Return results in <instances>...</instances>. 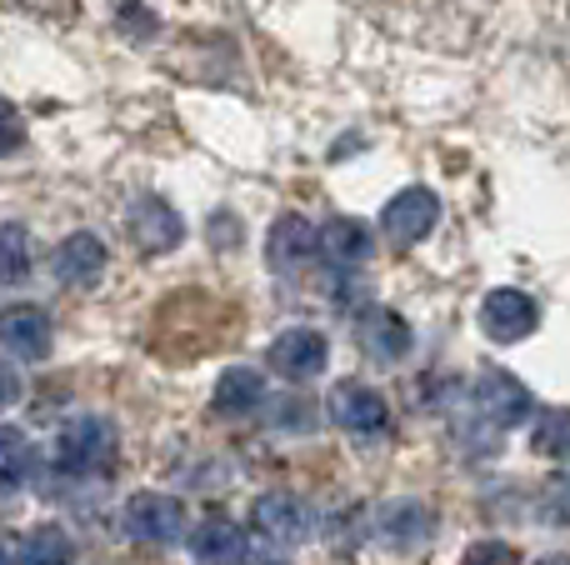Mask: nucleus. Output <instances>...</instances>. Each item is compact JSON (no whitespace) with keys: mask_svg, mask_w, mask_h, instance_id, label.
Segmentation results:
<instances>
[{"mask_svg":"<svg viewBox=\"0 0 570 565\" xmlns=\"http://www.w3.org/2000/svg\"><path fill=\"white\" fill-rule=\"evenodd\" d=\"M475 416L491 430H515L531 420V390L525 380H515L511 370H481L475 380Z\"/></svg>","mask_w":570,"mask_h":565,"instance_id":"obj_7","label":"nucleus"},{"mask_svg":"<svg viewBox=\"0 0 570 565\" xmlns=\"http://www.w3.org/2000/svg\"><path fill=\"white\" fill-rule=\"evenodd\" d=\"M130 236H136L140 250L166 256V250H176L180 240H186V220H180L160 196H146V200L130 206Z\"/></svg>","mask_w":570,"mask_h":565,"instance_id":"obj_12","label":"nucleus"},{"mask_svg":"<svg viewBox=\"0 0 570 565\" xmlns=\"http://www.w3.org/2000/svg\"><path fill=\"white\" fill-rule=\"evenodd\" d=\"M56 346V326L40 306H6L0 310V350L20 360H46Z\"/></svg>","mask_w":570,"mask_h":565,"instance_id":"obj_11","label":"nucleus"},{"mask_svg":"<svg viewBox=\"0 0 570 565\" xmlns=\"http://www.w3.org/2000/svg\"><path fill=\"white\" fill-rule=\"evenodd\" d=\"M30 276V230L0 220V286H20Z\"/></svg>","mask_w":570,"mask_h":565,"instance_id":"obj_20","label":"nucleus"},{"mask_svg":"<svg viewBox=\"0 0 570 565\" xmlns=\"http://www.w3.org/2000/svg\"><path fill=\"white\" fill-rule=\"evenodd\" d=\"M315 250H321V230H311L305 216H281L276 226L266 230V266L285 280L301 276V270L311 266Z\"/></svg>","mask_w":570,"mask_h":565,"instance_id":"obj_10","label":"nucleus"},{"mask_svg":"<svg viewBox=\"0 0 570 565\" xmlns=\"http://www.w3.org/2000/svg\"><path fill=\"white\" fill-rule=\"evenodd\" d=\"M325 416L335 420V430H345V436H381L385 426H391V406L381 400V390L361 386V380H341V386L331 390V400H325Z\"/></svg>","mask_w":570,"mask_h":565,"instance_id":"obj_6","label":"nucleus"},{"mask_svg":"<svg viewBox=\"0 0 570 565\" xmlns=\"http://www.w3.org/2000/svg\"><path fill=\"white\" fill-rule=\"evenodd\" d=\"M0 565H20V536L0 531Z\"/></svg>","mask_w":570,"mask_h":565,"instance_id":"obj_26","label":"nucleus"},{"mask_svg":"<svg viewBox=\"0 0 570 565\" xmlns=\"http://www.w3.org/2000/svg\"><path fill=\"white\" fill-rule=\"evenodd\" d=\"M76 546L60 526H36L30 536H20V565H70Z\"/></svg>","mask_w":570,"mask_h":565,"instance_id":"obj_19","label":"nucleus"},{"mask_svg":"<svg viewBox=\"0 0 570 565\" xmlns=\"http://www.w3.org/2000/svg\"><path fill=\"white\" fill-rule=\"evenodd\" d=\"M56 280L60 286H76V290H86V286H96L100 280V270H106V246H100V236H90V230H76V236H66L56 246Z\"/></svg>","mask_w":570,"mask_h":565,"instance_id":"obj_14","label":"nucleus"},{"mask_svg":"<svg viewBox=\"0 0 570 565\" xmlns=\"http://www.w3.org/2000/svg\"><path fill=\"white\" fill-rule=\"evenodd\" d=\"M435 220H441V200H435V190L405 186L401 196L385 200V210H381V236L391 240L395 250H405V246H421V240L435 230Z\"/></svg>","mask_w":570,"mask_h":565,"instance_id":"obj_4","label":"nucleus"},{"mask_svg":"<svg viewBox=\"0 0 570 565\" xmlns=\"http://www.w3.org/2000/svg\"><path fill=\"white\" fill-rule=\"evenodd\" d=\"M371 536L381 541L385 551H395V556H415V551L435 536V511L415 496L385 500V506H375V516H371Z\"/></svg>","mask_w":570,"mask_h":565,"instance_id":"obj_3","label":"nucleus"},{"mask_svg":"<svg viewBox=\"0 0 570 565\" xmlns=\"http://www.w3.org/2000/svg\"><path fill=\"white\" fill-rule=\"evenodd\" d=\"M16 396H20V380H16V370H10V366H0V410H6Z\"/></svg>","mask_w":570,"mask_h":565,"instance_id":"obj_25","label":"nucleus"},{"mask_svg":"<svg viewBox=\"0 0 570 565\" xmlns=\"http://www.w3.org/2000/svg\"><path fill=\"white\" fill-rule=\"evenodd\" d=\"M535 326H541V306H535L525 290L501 286L481 300V330L495 346H515V340L535 336Z\"/></svg>","mask_w":570,"mask_h":565,"instance_id":"obj_8","label":"nucleus"},{"mask_svg":"<svg viewBox=\"0 0 570 565\" xmlns=\"http://www.w3.org/2000/svg\"><path fill=\"white\" fill-rule=\"evenodd\" d=\"M30 470H36V450H30L26 430L0 426V496H10V490L26 486Z\"/></svg>","mask_w":570,"mask_h":565,"instance_id":"obj_18","label":"nucleus"},{"mask_svg":"<svg viewBox=\"0 0 570 565\" xmlns=\"http://www.w3.org/2000/svg\"><path fill=\"white\" fill-rule=\"evenodd\" d=\"M361 346H365V356H371V360L395 366V360L411 356L415 336H411V326H405V316L375 306V310H365V316H361Z\"/></svg>","mask_w":570,"mask_h":565,"instance_id":"obj_15","label":"nucleus"},{"mask_svg":"<svg viewBox=\"0 0 570 565\" xmlns=\"http://www.w3.org/2000/svg\"><path fill=\"white\" fill-rule=\"evenodd\" d=\"M325 366H331V340H325L321 330L291 326L271 340V370H276L281 380H295V386H301V380L321 376Z\"/></svg>","mask_w":570,"mask_h":565,"instance_id":"obj_9","label":"nucleus"},{"mask_svg":"<svg viewBox=\"0 0 570 565\" xmlns=\"http://www.w3.org/2000/svg\"><path fill=\"white\" fill-rule=\"evenodd\" d=\"M531 446H535V456H546V460H570V406H556L535 420Z\"/></svg>","mask_w":570,"mask_h":565,"instance_id":"obj_21","label":"nucleus"},{"mask_svg":"<svg viewBox=\"0 0 570 565\" xmlns=\"http://www.w3.org/2000/svg\"><path fill=\"white\" fill-rule=\"evenodd\" d=\"M20 140H26V126H20V116L6 106V100H0V160L16 156Z\"/></svg>","mask_w":570,"mask_h":565,"instance_id":"obj_23","label":"nucleus"},{"mask_svg":"<svg viewBox=\"0 0 570 565\" xmlns=\"http://www.w3.org/2000/svg\"><path fill=\"white\" fill-rule=\"evenodd\" d=\"M311 506H305L301 496H291V490H271V496H261L256 506H250V531H256V541H266V546L276 551H291L301 546L305 536H311Z\"/></svg>","mask_w":570,"mask_h":565,"instance_id":"obj_5","label":"nucleus"},{"mask_svg":"<svg viewBox=\"0 0 570 565\" xmlns=\"http://www.w3.org/2000/svg\"><path fill=\"white\" fill-rule=\"evenodd\" d=\"M535 565H570V556H541Z\"/></svg>","mask_w":570,"mask_h":565,"instance_id":"obj_27","label":"nucleus"},{"mask_svg":"<svg viewBox=\"0 0 570 565\" xmlns=\"http://www.w3.org/2000/svg\"><path fill=\"white\" fill-rule=\"evenodd\" d=\"M116 450H120V436L106 416H76L56 436V466L66 476H106L116 466Z\"/></svg>","mask_w":570,"mask_h":565,"instance_id":"obj_1","label":"nucleus"},{"mask_svg":"<svg viewBox=\"0 0 570 565\" xmlns=\"http://www.w3.org/2000/svg\"><path fill=\"white\" fill-rule=\"evenodd\" d=\"M210 406H216V416H256L261 406H266V376L250 366H230L226 376L216 380V396H210Z\"/></svg>","mask_w":570,"mask_h":565,"instance_id":"obj_16","label":"nucleus"},{"mask_svg":"<svg viewBox=\"0 0 570 565\" xmlns=\"http://www.w3.org/2000/svg\"><path fill=\"white\" fill-rule=\"evenodd\" d=\"M120 526L140 546H170V541L186 536V506L166 490H136L120 511Z\"/></svg>","mask_w":570,"mask_h":565,"instance_id":"obj_2","label":"nucleus"},{"mask_svg":"<svg viewBox=\"0 0 570 565\" xmlns=\"http://www.w3.org/2000/svg\"><path fill=\"white\" fill-rule=\"evenodd\" d=\"M461 565H521V551L511 541H475L461 556Z\"/></svg>","mask_w":570,"mask_h":565,"instance_id":"obj_22","label":"nucleus"},{"mask_svg":"<svg viewBox=\"0 0 570 565\" xmlns=\"http://www.w3.org/2000/svg\"><path fill=\"white\" fill-rule=\"evenodd\" d=\"M186 551L196 565H240L246 561V531L226 516H206L186 536Z\"/></svg>","mask_w":570,"mask_h":565,"instance_id":"obj_13","label":"nucleus"},{"mask_svg":"<svg viewBox=\"0 0 570 565\" xmlns=\"http://www.w3.org/2000/svg\"><path fill=\"white\" fill-rule=\"evenodd\" d=\"M371 250H375L371 226H361L355 216H335L321 226V256L331 260V266H365Z\"/></svg>","mask_w":570,"mask_h":565,"instance_id":"obj_17","label":"nucleus"},{"mask_svg":"<svg viewBox=\"0 0 570 565\" xmlns=\"http://www.w3.org/2000/svg\"><path fill=\"white\" fill-rule=\"evenodd\" d=\"M546 521L570 526V476H556V486L546 490Z\"/></svg>","mask_w":570,"mask_h":565,"instance_id":"obj_24","label":"nucleus"}]
</instances>
